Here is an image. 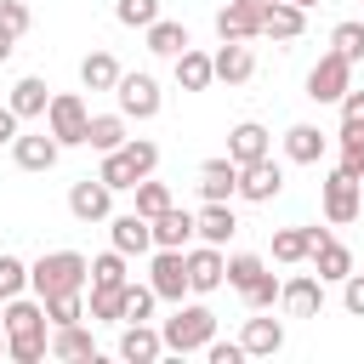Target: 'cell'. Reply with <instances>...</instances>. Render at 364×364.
I'll return each mask as SVG.
<instances>
[{"label":"cell","mask_w":364,"mask_h":364,"mask_svg":"<svg viewBox=\"0 0 364 364\" xmlns=\"http://www.w3.org/2000/svg\"><path fill=\"white\" fill-rule=\"evenodd\" d=\"M0 330H6V358L17 364H40L51 358V324H46V301L40 296H6L0 307Z\"/></svg>","instance_id":"1"},{"label":"cell","mask_w":364,"mask_h":364,"mask_svg":"<svg viewBox=\"0 0 364 364\" xmlns=\"http://www.w3.org/2000/svg\"><path fill=\"white\" fill-rule=\"evenodd\" d=\"M91 284V262L80 250H46L40 262H28V290L46 301V296H63V290H85Z\"/></svg>","instance_id":"2"},{"label":"cell","mask_w":364,"mask_h":364,"mask_svg":"<svg viewBox=\"0 0 364 364\" xmlns=\"http://www.w3.org/2000/svg\"><path fill=\"white\" fill-rule=\"evenodd\" d=\"M210 336H216V313H210L205 301H188V307L176 301V313L159 324V341H165V353H176V358H182V353H205Z\"/></svg>","instance_id":"3"},{"label":"cell","mask_w":364,"mask_h":364,"mask_svg":"<svg viewBox=\"0 0 364 364\" xmlns=\"http://www.w3.org/2000/svg\"><path fill=\"white\" fill-rule=\"evenodd\" d=\"M85 125H91V108L80 91H51L46 102V131L63 142V148H85Z\"/></svg>","instance_id":"4"},{"label":"cell","mask_w":364,"mask_h":364,"mask_svg":"<svg viewBox=\"0 0 364 364\" xmlns=\"http://www.w3.org/2000/svg\"><path fill=\"white\" fill-rule=\"evenodd\" d=\"M318 205H324V222L330 228H347V222H358V210H364V188H358V176H347L341 165L324 176V193H318Z\"/></svg>","instance_id":"5"},{"label":"cell","mask_w":364,"mask_h":364,"mask_svg":"<svg viewBox=\"0 0 364 364\" xmlns=\"http://www.w3.org/2000/svg\"><path fill=\"white\" fill-rule=\"evenodd\" d=\"M182 262H188V290L193 296H210V290H222L228 284V256H222V245H188L182 250Z\"/></svg>","instance_id":"6"},{"label":"cell","mask_w":364,"mask_h":364,"mask_svg":"<svg viewBox=\"0 0 364 364\" xmlns=\"http://www.w3.org/2000/svg\"><path fill=\"white\" fill-rule=\"evenodd\" d=\"M353 85V63L341 51H324L313 68H307V97L313 102H341V91Z\"/></svg>","instance_id":"7"},{"label":"cell","mask_w":364,"mask_h":364,"mask_svg":"<svg viewBox=\"0 0 364 364\" xmlns=\"http://www.w3.org/2000/svg\"><path fill=\"white\" fill-rule=\"evenodd\" d=\"M279 193H284V165H279L273 154H262V159L239 165V199L267 205V199H279Z\"/></svg>","instance_id":"8"},{"label":"cell","mask_w":364,"mask_h":364,"mask_svg":"<svg viewBox=\"0 0 364 364\" xmlns=\"http://www.w3.org/2000/svg\"><path fill=\"white\" fill-rule=\"evenodd\" d=\"M114 97H119V114H125V119H154V114H159V102H165L154 74H119Z\"/></svg>","instance_id":"9"},{"label":"cell","mask_w":364,"mask_h":364,"mask_svg":"<svg viewBox=\"0 0 364 364\" xmlns=\"http://www.w3.org/2000/svg\"><path fill=\"white\" fill-rule=\"evenodd\" d=\"M148 284H154V296L159 301H182L188 296V262H182V250H159L154 245V262H148Z\"/></svg>","instance_id":"10"},{"label":"cell","mask_w":364,"mask_h":364,"mask_svg":"<svg viewBox=\"0 0 364 364\" xmlns=\"http://www.w3.org/2000/svg\"><path fill=\"white\" fill-rule=\"evenodd\" d=\"M279 307H284L290 318H318V313H324V279H318V273L279 279Z\"/></svg>","instance_id":"11"},{"label":"cell","mask_w":364,"mask_h":364,"mask_svg":"<svg viewBox=\"0 0 364 364\" xmlns=\"http://www.w3.org/2000/svg\"><path fill=\"white\" fill-rule=\"evenodd\" d=\"M262 11H267V0H228L216 11V40H256L262 34Z\"/></svg>","instance_id":"12"},{"label":"cell","mask_w":364,"mask_h":364,"mask_svg":"<svg viewBox=\"0 0 364 364\" xmlns=\"http://www.w3.org/2000/svg\"><path fill=\"white\" fill-rule=\"evenodd\" d=\"M68 210H74L80 222H108V210H114V188H108L102 176H80V182L68 188Z\"/></svg>","instance_id":"13"},{"label":"cell","mask_w":364,"mask_h":364,"mask_svg":"<svg viewBox=\"0 0 364 364\" xmlns=\"http://www.w3.org/2000/svg\"><path fill=\"white\" fill-rule=\"evenodd\" d=\"M57 154H63V142H57L51 131H17V136H11V159H17L23 171H51Z\"/></svg>","instance_id":"14"},{"label":"cell","mask_w":364,"mask_h":364,"mask_svg":"<svg viewBox=\"0 0 364 364\" xmlns=\"http://www.w3.org/2000/svg\"><path fill=\"white\" fill-rule=\"evenodd\" d=\"M233 233H239V216H233L228 199H205V210H193V239H205V245H228Z\"/></svg>","instance_id":"15"},{"label":"cell","mask_w":364,"mask_h":364,"mask_svg":"<svg viewBox=\"0 0 364 364\" xmlns=\"http://www.w3.org/2000/svg\"><path fill=\"white\" fill-rule=\"evenodd\" d=\"M108 239H114L119 256H154V228H148V216H136V210L114 216V222H108Z\"/></svg>","instance_id":"16"},{"label":"cell","mask_w":364,"mask_h":364,"mask_svg":"<svg viewBox=\"0 0 364 364\" xmlns=\"http://www.w3.org/2000/svg\"><path fill=\"white\" fill-rule=\"evenodd\" d=\"M324 239H330V228H279V233H273V262L296 267V262H307Z\"/></svg>","instance_id":"17"},{"label":"cell","mask_w":364,"mask_h":364,"mask_svg":"<svg viewBox=\"0 0 364 364\" xmlns=\"http://www.w3.org/2000/svg\"><path fill=\"white\" fill-rule=\"evenodd\" d=\"M262 34L279 40V46H290V40L307 34V11L290 6V0H267V11H262Z\"/></svg>","instance_id":"18"},{"label":"cell","mask_w":364,"mask_h":364,"mask_svg":"<svg viewBox=\"0 0 364 364\" xmlns=\"http://www.w3.org/2000/svg\"><path fill=\"white\" fill-rule=\"evenodd\" d=\"M262 154H273L267 125H262V119H239V125L228 131V159H233V165H250V159H262Z\"/></svg>","instance_id":"19"},{"label":"cell","mask_w":364,"mask_h":364,"mask_svg":"<svg viewBox=\"0 0 364 364\" xmlns=\"http://www.w3.org/2000/svg\"><path fill=\"white\" fill-rule=\"evenodd\" d=\"M148 228H154V245L159 250H188L193 245V210H182V205H165Z\"/></svg>","instance_id":"20"},{"label":"cell","mask_w":364,"mask_h":364,"mask_svg":"<svg viewBox=\"0 0 364 364\" xmlns=\"http://www.w3.org/2000/svg\"><path fill=\"white\" fill-rule=\"evenodd\" d=\"M46 353H51V358H63V364H97V341H91V330H85V324H57Z\"/></svg>","instance_id":"21"},{"label":"cell","mask_w":364,"mask_h":364,"mask_svg":"<svg viewBox=\"0 0 364 364\" xmlns=\"http://www.w3.org/2000/svg\"><path fill=\"white\" fill-rule=\"evenodd\" d=\"M119 358H125V364H154V358H165V341H159V330H154L148 318H142V324L131 318V324L119 330Z\"/></svg>","instance_id":"22"},{"label":"cell","mask_w":364,"mask_h":364,"mask_svg":"<svg viewBox=\"0 0 364 364\" xmlns=\"http://www.w3.org/2000/svg\"><path fill=\"white\" fill-rule=\"evenodd\" d=\"M210 68H216V80L245 85V80L256 74V57H250V46H245V40H222V46L210 51Z\"/></svg>","instance_id":"23"},{"label":"cell","mask_w":364,"mask_h":364,"mask_svg":"<svg viewBox=\"0 0 364 364\" xmlns=\"http://www.w3.org/2000/svg\"><path fill=\"white\" fill-rule=\"evenodd\" d=\"M324 148H330V136H324L318 125H307V119H296V125L284 131V159H290V165H318Z\"/></svg>","instance_id":"24"},{"label":"cell","mask_w":364,"mask_h":364,"mask_svg":"<svg viewBox=\"0 0 364 364\" xmlns=\"http://www.w3.org/2000/svg\"><path fill=\"white\" fill-rule=\"evenodd\" d=\"M239 347H245V358H273V353H284V324L279 318H245Z\"/></svg>","instance_id":"25"},{"label":"cell","mask_w":364,"mask_h":364,"mask_svg":"<svg viewBox=\"0 0 364 364\" xmlns=\"http://www.w3.org/2000/svg\"><path fill=\"white\" fill-rule=\"evenodd\" d=\"M46 102H51V85H46L40 74H23V80L11 85V97H6V108H11L17 119H46Z\"/></svg>","instance_id":"26"},{"label":"cell","mask_w":364,"mask_h":364,"mask_svg":"<svg viewBox=\"0 0 364 364\" xmlns=\"http://www.w3.org/2000/svg\"><path fill=\"white\" fill-rule=\"evenodd\" d=\"M233 193H239V165L228 154L205 159L199 165V199H233Z\"/></svg>","instance_id":"27"},{"label":"cell","mask_w":364,"mask_h":364,"mask_svg":"<svg viewBox=\"0 0 364 364\" xmlns=\"http://www.w3.org/2000/svg\"><path fill=\"white\" fill-rule=\"evenodd\" d=\"M85 318L91 324H125V284H85Z\"/></svg>","instance_id":"28"},{"label":"cell","mask_w":364,"mask_h":364,"mask_svg":"<svg viewBox=\"0 0 364 364\" xmlns=\"http://www.w3.org/2000/svg\"><path fill=\"white\" fill-rule=\"evenodd\" d=\"M171 68H176V85H182V91H205V85L216 80L210 51H193V46H188V51H176V57H171Z\"/></svg>","instance_id":"29"},{"label":"cell","mask_w":364,"mask_h":364,"mask_svg":"<svg viewBox=\"0 0 364 364\" xmlns=\"http://www.w3.org/2000/svg\"><path fill=\"white\" fill-rule=\"evenodd\" d=\"M307 262H313V273H318L324 284H341V279L353 273V250H347L341 239H324V245H318V250H313Z\"/></svg>","instance_id":"30"},{"label":"cell","mask_w":364,"mask_h":364,"mask_svg":"<svg viewBox=\"0 0 364 364\" xmlns=\"http://www.w3.org/2000/svg\"><path fill=\"white\" fill-rule=\"evenodd\" d=\"M142 34H148V51H154V57H176V51H188V23H176V17H154Z\"/></svg>","instance_id":"31"},{"label":"cell","mask_w":364,"mask_h":364,"mask_svg":"<svg viewBox=\"0 0 364 364\" xmlns=\"http://www.w3.org/2000/svg\"><path fill=\"white\" fill-rule=\"evenodd\" d=\"M119 63H114V51H85V63H80V85L85 91H114L119 85Z\"/></svg>","instance_id":"32"},{"label":"cell","mask_w":364,"mask_h":364,"mask_svg":"<svg viewBox=\"0 0 364 364\" xmlns=\"http://www.w3.org/2000/svg\"><path fill=\"white\" fill-rule=\"evenodd\" d=\"M125 114H91V125H85V148H97V154H114L119 142H125Z\"/></svg>","instance_id":"33"},{"label":"cell","mask_w":364,"mask_h":364,"mask_svg":"<svg viewBox=\"0 0 364 364\" xmlns=\"http://www.w3.org/2000/svg\"><path fill=\"white\" fill-rule=\"evenodd\" d=\"M85 318V290H63V296H46V324H80Z\"/></svg>","instance_id":"34"},{"label":"cell","mask_w":364,"mask_h":364,"mask_svg":"<svg viewBox=\"0 0 364 364\" xmlns=\"http://www.w3.org/2000/svg\"><path fill=\"white\" fill-rule=\"evenodd\" d=\"M330 51H341L347 63H364V17H347L330 28Z\"/></svg>","instance_id":"35"},{"label":"cell","mask_w":364,"mask_h":364,"mask_svg":"<svg viewBox=\"0 0 364 364\" xmlns=\"http://www.w3.org/2000/svg\"><path fill=\"white\" fill-rule=\"evenodd\" d=\"M97 176H102V182H108V188H114V193H131V188H136V182H142V176H136V171H131V159H125V154H119V148H114V154H102V165H97Z\"/></svg>","instance_id":"36"},{"label":"cell","mask_w":364,"mask_h":364,"mask_svg":"<svg viewBox=\"0 0 364 364\" xmlns=\"http://www.w3.org/2000/svg\"><path fill=\"white\" fill-rule=\"evenodd\" d=\"M336 142H341V171L364 182V125H341Z\"/></svg>","instance_id":"37"},{"label":"cell","mask_w":364,"mask_h":364,"mask_svg":"<svg viewBox=\"0 0 364 364\" xmlns=\"http://www.w3.org/2000/svg\"><path fill=\"white\" fill-rule=\"evenodd\" d=\"M119 154L131 159V171H136V176H154V171H159V142H148V136H125V142H119Z\"/></svg>","instance_id":"38"},{"label":"cell","mask_w":364,"mask_h":364,"mask_svg":"<svg viewBox=\"0 0 364 364\" xmlns=\"http://www.w3.org/2000/svg\"><path fill=\"white\" fill-rule=\"evenodd\" d=\"M131 193H136V216H148V222H154L165 205H176V199H171V188H165V182H154V176H142Z\"/></svg>","instance_id":"39"},{"label":"cell","mask_w":364,"mask_h":364,"mask_svg":"<svg viewBox=\"0 0 364 364\" xmlns=\"http://www.w3.org/2000/svg\"><path fill=\"white\" fill-rule=\"evenodd\" d=\"M262 273H267V262H262V256H250V250H239V256H228V284H233L239 296H245V290H250V284H256Z\"/></svg>","instance_id":"40"},{"label":"cell","mask_w":364,"mask_h":364,"mask_svg":"<svg viewBox=\"0 0 364 364\" xmlns=\"http://www.w3.org/2000/svg\"><path fill=\"white\" fill-rule=\"evenodd\" d=\"M154 301H159V296H154V284H148V279H142V284H131V279H125V324H131V318H136V324H142V318H154Z\"/></svg>","instance_id":"41"},{"label":"cell","mask_w":364,"mask_h":364,"mask_svg":"<svg viewBox=\"0 0 364 364\" xmlns=\"http://www.w3.org/2000/svg\"><path fill=\"white\" fill-rule=\"evenodd\" d=\"M0 290H6V296H23V290H28V262L11 256V250H0Z\"/></svg>","instance_id":"42"},{"label":"cell","mask_w":364,"mask_h":364,"mask_svg":"<svg viewBox=\"0 0 364 364\" xmlns=\"http://www.w3.org/2000/svg\"><path fill=\"white\" fill-rule=\"evenodd\" d=\"M114 17H119L125 28H148V23L159 17V0H114Z\"/></svg>","instance_id":"43"},{"label":"cell","mask_w":364,"mask_h":364,"mask_svg":"<svg viewBox=\"0 0 364 364\" xmlns=\"http://www.w3.org/2000/svg\"><path fill=\"white\" fill-rule=\"evenodd\" d=\"M91 284H125V256H119V250L91 256Z\"/></svg>","instance_id":"44"},{"label":"cell","mask_w":364,"mask_h":364,"mask_svg":"<svg viewBox=\"0 0 364 364\" xmlns=\"http://www.w3.org/2000/svg\"><path fill=\"white\" fill-rule=\"evenodd\" d=\"M245 307H250V313H267V307H279V279H273V273H262V279L245 290Z\"/></svg>","instance_id":"45"},{"label":"cell","mask_w":364,"mask_h":364,"mask_svg":"<svg viewBox=\"0 0 364 364\" xmlns=\"http://www.w3.org/2000/svg\"><path fill=\"white\" fill-rule=\"evenodd\" d=\"M28 23H34V17H28V6H23V0H0V28H11V34L23 40V34H28Z\"/></svg>","instance_id":"46"},{"label":"cell","mask_w":364,"mask_h":364,"mask_svg":"<svg viewBox=\"0 0 364 364\" xmlns=\"http://www.w3.org/2000/svg\"><path fill=\"white\" fill-rule=\"evenodd\" d=\"M341 307H347L353 318H364V273H347V279H341Z\"/></svg>","instance_id":"47"},{"label":"cell","mask_w":364,"mask_h":364,"mask_svg":"<svg viewBox=\"0 0 364 364\" xmlns=\"http://www.w3.org/2000/svg\"><path fill=\"white\" fill-rule=\"evenodd\" d=\"M205 358H210V364H245V347H239V341H216V336H210V341H205Z\"/></svg>","instance_id":"48"},{"label":"cell","mask_w":364,"mask_h":364,"mask_svg":"<svg viewBox=\"0 0 364 364\" xmlns=\"http://www.w3.org/2000/svg\"><path fill=\"white\" fill-rule=\"evenodd\" d=\"M336 108H341V125H364V91H353V85H347Z\"/></svg>","instance_id":"49"},{"label":"cell","mask_w":364,"mask_h":364,"mask_svg":"<svg viewBox=\"0 0 364 364\" xmlns=\"http://www.w3.org/2000/svg\"><path fill=\"white\" fill-rule=\"evenodd\" d=\"M23 131V119L11 114V108H0V148H11V136Z\"/></svg>","instance_id":"50"},{"label":"cell","mask_w":364,"mask_h":364,"mask_svg":"<svg viewBox=\"0 0 364 364\" xmlns=\"http://www.w3.org/2000/svg\"><path fill=\"white\" fill-rule=\"evenodd\" d=\"M11 51H17V34H11V28H0V63H11Z\"/></svg>","instance_id":"51"},{"label":"cell","mask_w":364,"mask_h":364,"mask_svg":"<svg viewBox=\"0 0 364 364\" xmlns=\"http://www.w3.org/2000/svg\"><path fill=\"white\" fill-rule=\"evenodd\" d=\"M290 6H301V11H313V6H324V0H290Z\"/></svg>","instance_id":"52"},{"label":"cell","mask_w":364,"mask_h":364,"mask_svg":"<svg viewBox=\"0 0 364 364\" xmlns=\"http://www.w3.org/2000/svg\"><path fill=\"white\" fill-rule=\"evenodd\" d=\"M0 353H6V330H0Z\"/></svg>","instance_id":"53"},{"label":"cell","mask_w":364,"mask_h":364,"mask_svg":"<svg viewBox=\"0 0 364 364\" xmlns=\"http://www.w3.org/2000/svg\"><path fill=\"white\" fill-rule=\"evenodd\" d=\"M0 307H6V290H0Z\"/></svg>","instance_id":"54"},{"label":"cell","mask_w":364,"mask_h":364,"mask_svg":"<svg viewBox=\"0 0 364 364\" xmlns=\"http://www.w3.org/2000/svg\"><path fill=\"white\" fill-rule=\"evenodd\" d=\"M358 188H364V182H358Z\"/></svg>","instance_id":"55"}]
</instances>
